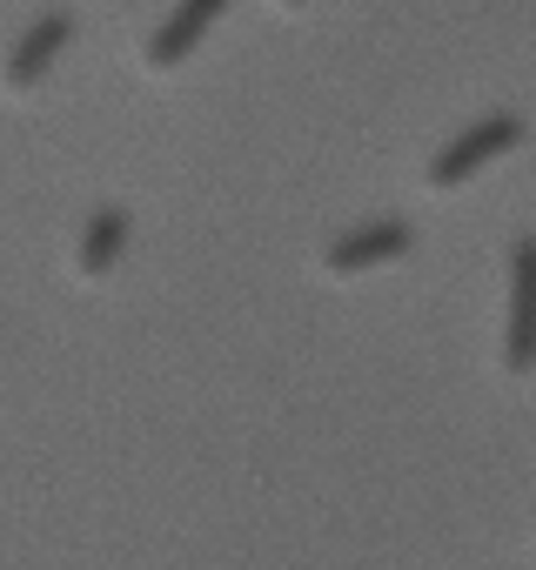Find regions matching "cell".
Instances as JSON below:
<instances>
[{
  "label": "cell",
  "mask_w": 536,
  "mask_h": 570,
  "mask_svg": "<svg viewBox=\"0 0 536 570\" xmlns=\"http://www.w3.org/2000/svg\"><path fill=\"white\" fill-rule=\"evenodd\" d=\"M228 14V0H175V14L148 35V48H141V61L161 75V68H181L201 41H208V28Z\"/></svg>",
  "instance_id": "5b68a950"
},
{
  "label": "cell",
  "mask_w": 536,
  "mask_h": 570,
  "mask_svg": "<svg viewBox=\"0 0 536 570\" xmlns=\"http://www.w3.org/2000/svg\"><path fill=\"white\" fill-rule=\"evenodd\" d=\"M282 8H309V0H282Z\"/></svg>",
  "instance_id": "52a82bcc"
},
{
  "label": "cell",
  "mask_w": 536,
  "mask_h": 570,
  "mask_svg": "<svg viewBox=\"0 0 536 570\" xmlns=\"http://www.w3.org/2000/svg\"><path fill=\"white\" fill-rule=\"evenodd\" d=\"M68 41H75V14H68V8L41 14V21L8 48V61H0V81H8V88H34V81H48V68L68 55Z\"/></svg>",
  "instance_id": "277c9868"
},
{
  "label": "cell",
  "mask_w": 536,
  "mask_h": 570,
  "mask_svg": "<svg viewBox=\"0 0 536 570\" xmlns=\"http://www.w3.org/2000/svg\"><path fill=\"white\" fill-rule=\"evenodd\" d=\"M516 148H523V121L516 115H483V121H469L456 141H443L429 155V188H463L469 175H483L489 161H503Z\"/></svg>",
  "instance_id": "6da1fadb"
},
{
  "label": "cell",
  "mask_w": 536,
  "mask_h": 570,
  "mask_svg": "<svg viewBox=\"0 0 536 570\" xmlns=\"http://www.w3.org/2000/svg\"><path fill=\"white\" fill-rule=\"evenodd\" d=\"M128 228H135V222H128V208H115V202H108V208H95V222L81 228V248H75V262H81V275H88V282H101V275L128 255Z\"/></svg>",
  "instance_id": "8992f818"
},
{
  "label": "cell",
  "mask_w": 536,
  "mask_h": 570,
  "mask_svg": "<svg viewBox=\"0 0 536 570\" xmlns=\"http://www.w3.org/2000/svg\"><path fill=\"white\" fill-rule=\"evenodd\" d=\"M409 248H416V228L396 222V215H376V222L343 228V235L322 248V268H329V275H369V268H383V262H403Z\"/></svg>",
  "instance_id": "7a4b0ae2"
},
{
  "label": "cell",
  "mask_w": 536,
  "mask_h": 570,
  "mask_svg": "<svg viewBox=\"0 0 536 570\" xmlns=\"http://www.w3.org/2000/svg\"><path fill=\"white\" fill-rule=\"evenodd\" d=\"M503 363L523 376L536 363V242L509 248V330H503Z\"/></svg>",
  "instance_id": "3957f363"
}]
</instances>
